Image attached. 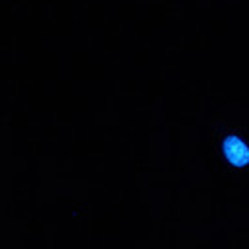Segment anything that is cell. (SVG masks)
<instances>
[{"label": "cell", "instance_id": "6da1fadb", "mask_svg": "<svg viewBox=\"0 0 249 249\" xmlns=\"http://www.w3.org/2000/svg\"><path fill=\"white\" fill-rule=\"evenodd\" d=\"M222 150L226 159L236 167H244L249 163V148L238 136H228L222 144Z\"/></svg>", "mask_w": 249, "mask_h": 249}]
</instances>
